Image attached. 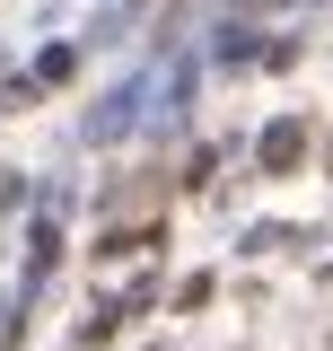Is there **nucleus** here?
Wrapping results in <instances>:
<instances>
[{"label": "nucleus", "mask_w": 333, "mask_h": 351, "mask_svg": "<svg viewBox=\"0 0 333 351\" xmlns=\"http://www.w3.org/2000/svg\"><path fill=\"white\" fill-rule=\"evenodd\" d=\"M298 149H307V132H298V123H272V132H263V167H272V176L298 167Z\"/></svg>", "instance_id": "nucleus-1"}]
</instances>
